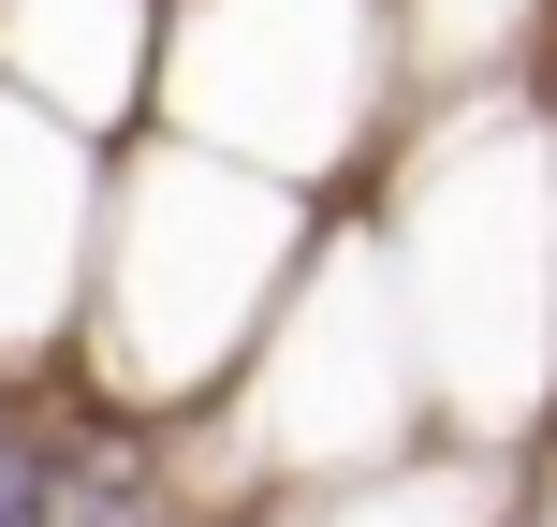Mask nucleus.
<instances>
[{"label": "nucleus", "instance_id": "nucleus-2", "mask_svg": "<svg viewBox=\"0 0 557 527\" xmlns=\"http://www.w3.org/2000/svg\"><path fill=\"white\" fill-rule=\"evenodd\" d=\"M29 499H45V440L0 411V527H29Z\"/></svg>", "mask_w": 557, "mask_h": 527}, {"label": "nucleus", "instance_id": "nucleus-1", "mask_svg": "<svg viewBox=\"0 0 557 527\" xmlns=\"http://www.w3.org/2000/svg\"><path fill=\"white\" fill-rule=\"evenodd\" d=\"M29 527H162V499H147L133 469H103V454H45V499H29Z\"/></svg>", "mask_w": 557, "mask_h": 527}]
</instances>
